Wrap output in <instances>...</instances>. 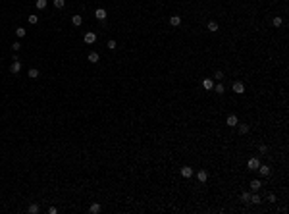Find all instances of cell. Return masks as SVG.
<instances>
[{"mask_svg": "<svg viewBox=\"0 0 289 214\" xmlns=\"http://www.w3.org/2000/svg\"><path fill=\"white\" fill-rule=\"evenodd\" d=\"M231 89H233V93H237V95H243L245 93V83L243 81H235V83L231 85Z\"/></svg>", "mask_w": 289, "mask_h": 214, "instance_id": "1", "label": "cell"}, {"mask_svg": "<svg viewBox=\"0 0 289 214\" xmlns=\"http://www.w3.org/2000/svg\"><path fill=\"white\" fill-rule=\"evenodd\" d=\"M95 18H96L98 21H104L106 18H108V14H106V10H104V8H96V10H95Z\"/></svg>", "mask_w": 289, "mask_h": 214, "instance_id": "2", "label": "cell"}, {"mask_svg": "<svg viewBox=\"0 0 289 214\" xmlns=\"http://www.w3.org/2000/svg\"><path fill=\"white\" fill-rule=\"evenodd\" d=\"M258 172H260V175H264V177H268V175L272 174V168H270L268 164H260V166H258Z\"/></svg>", "mask_w": 289, "mask_h": 214, "instance_id": "3", "label": "cell"}, {"mask_svg": "<svg viewBox=\"0 0 289 214\" xmlns=\"http://www.w3.org/2000/svg\"><path fill=\"white\" fill-rule=\"evenodd\" d=\"M85 43L87 45H93V43H96V33H93V31H89V33H85Z\"/></svg>", "mask_w": 289, "mask_h": 214, "instance_id": "4", "label": "cell"}, {"mask_svg": "<svg viewBox=\"0 0 289 214\" xmlns=\"http://www.w3.org/2000/svg\"><path fill=\"white\" fill-rule=\"evenodd\" d=\"M10 71L18 75L19 71H21V62H19V60H14V62H12V66H10Z\"/></svg>", "mask_w": 289, "mask_h": 214, "instance_id": "5", "label": "cell"}, {"mask_svg": "<svg viewBox=\"0 0 289 214\" xmlns=\"http://www.w3.org/2000/svg\"><path fill=\"white\" fill-rule=\"evenodd\" d=\"M225 123H227L229 127H235V125L239 123V120H237V116H235V114H229V116H227V120H225Z\"/></svg>", "mask_w": 289, "mask_h": 214, "instance_id": "6", "label": "cell"}, {"mask_svg": "<svg viewBox=\"0 0 289 214\" xmlns=\"http://www.w3.org/2000/svg\"><path fill=\"white\" fill-rule=\"evenodd\" d=\"M258 166H260V160H258V158H250L249 162H247V168L249 170H258Z\"/></svg>", "mask_w": 289, "mask_h": 214, "instance_id": "7", "label": "cell"}, {"mask_svg": "<svg viewBox=\"0 0 289 214\" xmlns=\"http://www.w3.org/2000/svg\"><path fill=\"white\" fill-rule=\"evenodd\" d=\"M197 179H199L200 183H204L206 179H208V172H206V170H199V172H197Z\"/></svg>", "mask_w": 289, "mask_h": 214, "instance_id": "8", "label": "cell"}, {"mask_svg": "<svg viewBox=\"0 0 289 214\" xmlns=\"http://www.w3.org/2000/svg\"><path fill=\"white\" fill-rule=\"evenodd\" d=\"M250 202H252V205H260V202H262V197L258 195V191H254V193L250 195Z\"/></svg>", "mask_w": 289, "mask_h": 214, "instance_id": "9", "label": "cell"}, {"mask_svg": "<svg viewBox=\"0 0 289 214\" xmlns=\"http://www.w3.org/2000/svg\"><path fill=\"white\" fill-rule=\"evenodd\" d=\"M170 25H172V27L181 25V18H179V16H170Z\"/></svg>", "mask_w": 289, "mask_h": 214, "instance_id": "10", "label": "cell"}, {"mask_svg": "<svg viewBox=\"0 0 289 214\" xmlns=\"http://www.w3.org/2000/svg\"><path fill=\"white\" fill-rule=\"evenodd\" d=\"M100 210H102V207H100L98 202H93V205L89 207V212H91V214H98Z\"/></svg>", "mask_w": 289, "mask_h": 214, "instance_id": "11", "label": "cell"}, {"mask_svg": "<svg viewBox=\"0 0 289 214\" xmlns=\"http://www.w3.org/2000/svg\"><path fill=\"white\" fill-rule=\"evenodd\" d=\"M260 187H262V181H260V179H252V181H250V189H252V191H260Z\"/></svg>", "mask_w": 289, "mask_h": 214, "instance_id": "12", "label": "cell"}, {"mask_svg": "<svg viewBox=\"0 0 289 214\" xmlns=\"http://www.w3.org/2000/svg\"><path fill=\"white\" fill-rule=\"evenodd\" d=\"M87 60H89V62H93V64H96V62L100 60V56H98V52H89Z\"/></svg>", "mask_w": 289, "mask_h": 214, "instance_id": "13", "label": "cell"}, {"mask_svg": "<svg viewBox=\"0 0 289 214\" xmlns=\"http://www.w3.org/2000/svg\"><path fill=\"white\" fill-rule=\"evenodd\" d=\"M181 175H183V177H191V175H193V168L183 166V168H181Z\"/></svg>", "mask_w": 289, "mask_h": 214, "instance_id": "14", "label": "cell"}, {"mask_svg": "<svg viewBox=\"0 0 289 214\" xmlns=\"http://www.w3.org/2000/svg\"><path fill=\"white\" fill-rule=\"evenodd\" d=\"M71 23H73L75 27H79L81 23H83V18H81V16H73V18H71Z\"/></svg>", "mask_w": 289, "mask_h": 214, "instance_id": "15", "label": "cell"}, {"mask_svg": "<svg viewBox=\"0 0 289 214\" xmlns=\"http://www.w3.org/2000/svg\"><path fill=\"white\" fill-rule=\"evenodd\" d=\"M202 87H204V89H208V91H210L212 87H214V79H204V81H202Z\"/></svg>", "mask_w": 289, "mask_h": 214, "instance_id": "16", "label": "cell"}, {"mask_svg": "<svg viewBox=\"0 0 289 214\" xmlns=\"http://www.w3.org/2000/svg\"><path fill=\"white\" fill-rule=\"evenodd\" d=\"M239 133H241V135H247V133H249V123H241V125H239Z\"/></svg>", "mask_w": 289, "mask_h": 214, "instance_id": "17", "label": "cell"}, {"mask_svg": "<svg viewBox=\"0 0 289 214\" xmlns=\"http://www.w3.org/2000/svg\"><path fill=\"white\" fill-rule=\"evenodd\" d=\"M27 210H29V214H39V210H41V208H39V205H35V202H33V205H29V208H27Z\"/></svg>", "mask_w": 289, "mask_h": 214, "instance_id": "18", "label": "cell"}, {"mask_svg": "<svg viewBox=\"0 0 289 214\" xmlns=\"http://www.w3.org/2000/svg\"><path fill=\"white\" fill-rule=\"evenodd\" d=\"M206 27H208V31H212V33L218 31V23H216V21H208V25H206Z\"/></svg>", "mask_w": 289, "mask_h": 214, "instance_id": "19", "label": "cell"}, {"mask_svg": "<svg viewBox=\"0 0 289 214\" xmlns=\"http://www.w3.org/2000/svg\"><path fill=\"white\" fill-rule=\"evenodd\" d=\"M212 89H214V93H218V95H224V91H225V87L222 83H218L216 87H212Z\"/></svg>", "mask_w": 289, "mask_h": 214, "instance_id": "20", "label": "cell"}, {"mask_svg": "<svg viewBox=\"0 0 289 214\" xmlns=\"http://www.w3.org/2000/svg\"><path fill=\"white\" fill-rule=\"evenodd\" d=\"M241 201H243L245 205H249V202H250V193H249V191H245V193L241 195Z\"/></svg>", "mask_w": 289, "mask_h": 214, "instance_id": "21", "label": "cell"}, {"mask_svg": "<svg viewBox=\"0 0 289 214\" xmlns=\"http://www.w3.org/2000/svg\"><path fill=\"white\" fill-rule=\"evenodd\" d=\"M27 75H29V77H31V79H37V77H39V70H37V68H31V70H29V73H27Z\"/></svg>", "mask_w": 289, "mask_h": 214, "instance_id": "22", "label": "cell"}, {"mask_svg": "<svg viewBox=\"0 0 289 214\" xmlns=\"http://www.w3.org/2000/svg\"><path fill=\"white\" fill-rule=\"evenodd\" d=\"M35 6H37V10H45L46 8V0H37Z\"/></svg>", "mask_w": 289, "mask_h": 214, "instance_id": "23", "label": "cell"}, {"mask_svg": "<svg viewBox=\"0 0 289 214\" xmlns=\"http://www.w3.org/2000/svg\"><path fill=\"white\" fill-rule=\"evenodd\" d=\"M54 6H56L58 10H62V8L66 6V0H54Z\"/></svg>", "mask_w": 289, "mask_h": 214, "instance_id": "24", "label": "cell"}, {"mask_svg": "<svg viewBox=\"0 0 289 214\" xmlns=\"http://www.w3.org/2000/svg\"><path fill=\"white\" fill-rule=\"evenodd\" d=\"M25 29H23V27H18V29H16V35H18V37H19V39H21V37H25Z\"/></svg>", "mask_w": 289, "mask_h": 214, "instance_id": "25", "label": "cell"}, {"mask_svg": "<svg viewBox=\"0 0 289 214\" xmlns=\"http://www.w3.org/2000/svg\"><path fill=\"white\" fill-rule=\"evenodd\" d=\"M27 21H29L31 25H35V23H39V16H29V18H27Z\"/></svg>", "mask_w": 289, "mask_h": 214, "instance_id": "26", "label": "cell"}, {"mask_svg": "<svg viewBox=\"0 0 289 214\" xmlns=\"http://www.w3.org/2000/svg\"><path fill=\"white\" fill-rule=\"evenodd\" d=\"M224 79V71H216L214 73V81H222Z\"/></svg>", "mask_w": 289, "mask_h": 214, "instance_id": "27", "label": "cell"}, {"mask_svg": "<svg viewBox=\"0 0 289 214\" xmlns=\"http://www.w3.org/2000/svg\"><path fill=\"white\" fill-rule=\"evenodd\" d=\"M272 23H274V25H276V27H282L283 20H282V18H280V16H277V18H274V21H272Z\"/></svg>", "mask_w": 289, "mask_h": 214, "instance_id": "28", "label": "cell"}, {"mask_svg": "<svg viewBox=\"0 0 289 214\" xmlns=\"http://www.w3.org/2000/svg\"><path fill=\"white\" fill-rule=\"evenodd\" d=\"M266 201H268V202H276V195H274V193H268Z\"/></svg>", "mask_w": 289, "mask_h": 214, "instance_id": "29", "label": "cell"}, {"mask_svg": "<svg viewBox=\"0 0 289 214\" xmlns=\"http://www.w3.org/2000/svg\"><path fill=\"white\" fill-rule=\"evenodd\" d=\"M116 46H118V43H116L114 39H112V41H108V48H110V50H114Z\"/></svg>", "mask_w": 289, "mask_h": 214, "instance_id": "30", "label": "cell"}, {"mask_svg": "<svg viewBox=\"0 0 289 214\" xmlns=\"http://www.w3.org/2000/svg\"><path fill=\"white\" fill-rule=\"evenodd\" d=\"M19 48H21V45H19L18 41H16V43H14V45H12V50H14V52H18Z\"/></svg>", "mask_w": 289, "mask_h": 214, "instance_id": "31", "label": "cell"}, {"mask_svg": "<svg viewBox=\"0 0 289 214\" xmlns=\"http://www.w3.org/2000/svg\"><path fill=\"white\" fill-rule=\"evenodd\" d=\"M258 150H260V152H262V154H264V152L268 150V147H266V145H260V147H258Z\"/></svg>", "mask_w": 289, "mask_h": 214, "instance_id": "32", "label": "cell"}, {"mask_svg": "<svg viewBox=\"0 0 289 214\" xmlns=\"http://www.w3.org/2000/svg\"><path fill=\"white\" fill-rule=\"evenodd\" d=\"M56 212H58L56 207H50V208H48V214H56Z\"/></svg>", "mask_w": 289, "mask_h": 214, "instance_id": "33", "label": "cell"}]
</instances>
